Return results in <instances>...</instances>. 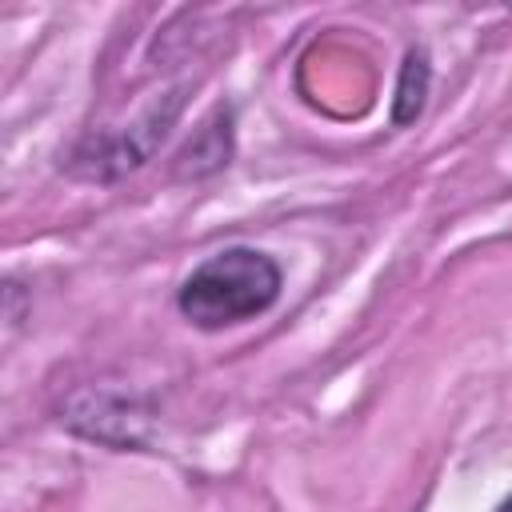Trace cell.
<instances>
[{
	"instance_id": "7a4b0ae2",
	"label": "cell",
	"mask_w": 512,
	"mask_h": 512,
	"mask_svg": "<svg viewBox=\"0 0 512 512\" xmlns=\"http://www.w3.org/2000/svg\"><path fill=\"white\" fill-rule=\"evenodd\" d=\"M180 104H184L180 88H172L160 100L144 104L140 116L124 132H108L88 152H76V172L88 176V180H116V176L140 168L156 152V144L168 136V124L180 116Z\"/></svg>"
},
{
	"instance_id": "3957f363",
	"label": "cell",
	"mask_w": 512,
	"mask_h": 512,
	"mask_svg": "<svg viewBox=\"0 0 512 512\" xmlns=\"http://www.w3.org/2000/svg\"><path fill=\"white\" fill-rule=\"evenodd\" d=\"M232 156V112L228 108H216L196 132L192 140L184 144V152L176 156V176H208L216 168H224Z\"/></svg>"
},
{
	"instance_id": "5b68a950",
	"label": "cell",
	"mask_w": 512,
	"mask_h": 512,
	"mask_svg": "<svg viewBox=\"0 0 512 512\" xmlns=\"http://www.w3.org/2000/svg\"><path fill=\"white\" fill-rule=\"evenodd\" d=\"M492 512H512V492H508V496H504V500H500Z\"/></svg>"
},
{
	"instance_id": "277c9868",
	"label": "cell",
	"mask_w": 512,
	"mask_h": 512,
	"mask_svg": "<svg viewBox=\"0 0 512 512\" xmlns=\"http://www.w3.org/2000/svg\"><path fill=\"white\" fill-rule=\"evenodd\" d=\"M428 80H432V68H428V56L424 48H408L404 52V64H400V80H396V100H392V124H412L424 108V96H428Z\"/></svg>"
},
{
	"instance_id": "6da1fadb",
	"label": "cell",
	"mask_w": 512,
	"mask_h": 512,
	"mask_svg": "<svg viewBox=\"0 0 512 512\" xmlns=\"http://www.w3.org/2000/svg\"><path fill=\"white\" fill-rule=\"evenodd\" d=\"M284 288L280 264L248 244H232L200 260L176 288L180 316L200 332H224L264 316Z\"/></svg>"
}]
</instances>
